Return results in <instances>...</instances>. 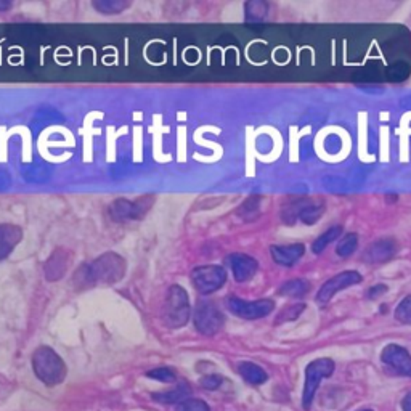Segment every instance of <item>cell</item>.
I'll list each match as a JSON object with an SVG mask.
<instances>
[{"mask_svg": "<svg viewBox=\"0 0 411 411\" xmlns=\"http://www.w3.org/2000/svg\"><path fill=\"white\" fill-rule=\"evenodd\" d=\"M126 275V260L116 252H107L90 264H85L74 275V283L79 288L95 285H114Z\"/></svg>", "mask_w": 411, "mask_h": 411, "instance_id": "1", "label": "cell"}, {"mask_svg": "<svg viewBox=\"0 0 411 411\" xmlns=\"http://www.w3.org/2000/svg\"><path fill=\"white\" fill-rule=\"evenodd\" d=\"M32 370H34L37 379L49 387L61 384L66 377L65 362L61 360V357L54 348L47 346H42L34 352V355H32Z\"/></svg>", "mask_w": 411, "mask_h": 411, "instance_id": "2", "label": "cell"}, {"mask_svg": "<svg viewBox=\"0 0 411 411\" xmlns=\"http://www.w3.org/2000/svg\"><path fill=\"white\" fill-rule=\"evenodd\" d=\"M190 318V302L186 291L179 285L170 286L167 291L166 305H164V320L169 328L185 326Z\"/></svg>", "mask_w": 411, "mask_h": 411, "instance_id": "3", "label": "cell"}, {"mask_svg": "<svg viewBox=\"0 0 411 411\" xmlns=\"http://www.w3.org/2000/svg\"><path fill=\"white\" fill-rule=\"evenodd\" d=\"M153 203H155L153 196H142V198L135 201L118 199L109 206V217H111L114 222L135 221V219H142L150 211Z\"/></svg>", "mask_w": 411, "mask_h": 411, "instance_id": "4", "label": "cell"}, {"mask_svg": "<svg viewBox=\"0 0 411 411\" xmlns=\"http://www.w3.org/2000/svg\"><path fill=\"white\" fill-rule=\"evenodd\" d=\"M334 371V365L329 358H320V360H315L310 363L307 368V375H305V386H304V394H302V406L304 410L312 408V401L315 397V392H317L320 381L324 379V377L331 376Z\"/></svg>", "mask_w": 411, "mask_h": 411, "instance_id": "5", "label": "cell"}, {"mask_svg": "<svg viewBox=\"0 0 411 411\" xmlns=\"http://www.w3.org/2000/svg\"><path fill=\"white\" fill-rule=\"evenodd\" d=\"M227 280V274L219 265H204L198 267L191 274V281L195 288L203 294H211L214 291L221 289Z\"/></svg>", "mask_w": 411, "mask_h": 411, "instance_id": "6", "label": "cell"}, {"mask_svg": "<svg viewBox=\"0 0 411 411\" xmlns=\"http://www.w3.org/2000/svg\"><path fill=\"white\" fill-rule=\"evenodd\" d=\"M195 326L204 336H212L216 334L223 324V315L216 305L211 302L201 300L196 305L195 310Z\"/></svg>", "mask_w": 411, "mask_h": 411, "instance_id": "7", "label": "cell"}, {"mask_svg": "<svg viewBox=\"0 0 411 411\" xmlns=\"http://www.w3.org/2000/svg\"><path fill=\"white\" fill-rule=\"evenodd\" d=\"M228 309L238 317L252 320L264 317L274 309V304L270 300H259V302H245V300L232 298L228 299Z\"/></svg>", "mask_w": 411, "mask_h": 411, "instance_id": "8", "label": "cell"}, {"mask_svg": "<svg viewBox=\"0 0 411 411\" xmlns=\"http://www.w3.org/2000/svg\"><path fill=\"white\" fill-rule=\"evenodd\" d=\"M23 238V230L12 223H2L0 225V260L12 254L18 243Z\"/></svg>", "mask_w": 411, "mask_h": 411, "instance_id": "9", "label": "cell"}, {"mask_svg": "<svg viewBox=\"0 0 411 411\" xmlns=\"http://www.w3.org/2000/svg\"><path fill=\"white\" fill-rule=\"evenodd\" d=\"M230 265L233 270V275L238 281H246L252 278V275L256 274L257 270V264L254 259L251 257L243 256V254H236L230 257Z\"/></svg>", "mask_w": 411, "mask_h": 411, "instance_id": "10", "label": "cell"}, {"mask_svg": "<svg viewBox=\"0 0 411 411\" xmlns=\"http://www.w3.org/2000/svg\"><path fill=\"white\" fill-rule=\"evenodd\" d=\"M382 358H384V362L394 365L397 370H399L400 373H403V375H411V360H410V357L406 355V352L401 351V348L390 346L384 352Z\"/></svg>", "mask_w": 411, "mask_h": 411, "instance_id": "11", "label": "cell"}, {"mask_svg": "<svg viewBox=\"0 0 411 411\" xmlns=\"http://www.w3.org/2000/svg\"><path fill=\"white\" fill-rule=\"evenodd\" d=\"M190 395H191V387L188 384H179L172 390L153 394V399L156 401H161V403H179V401L181 403V401L188 400Z\"/></svg>", "mask_w": 411, "mask_h": 411, "instance_id": "12", "label": "cell"}, {"mask_svg": "<svg viewBox=\"0 0 411 411\" xmlns=\"http://www.w3.org/2000/svg\"><path fill=\"white\" fill-rule=\"evenodd\" d=\"M238 371H240L243 379H245L246 382H249V384H252V386H260L267 381V373L262 370L260 366L254 365V363H249V362L240 363Z\"/></svg>", "mask_w": 411, "mask_h": 411, "instance_id": "13", "label": "cell"}, {"mask_svg": "<svg viewBox=\"0 0 411 411\" xmlns=\"http://www.w3.org/2000/svg\"><path fill=\"white\" fill-rule=\"evenodd\" d=\"M357 280H358V276H357V275H353V274L337 276L336 280L329 281V283L323 288V291H320V299H323V300H324V299L331 298V296H333L334 293H336L337 289H341V288H344V286L351 285V283H353V281H357Z\"/></svg>", "mask_w": 411, "mask_h": 411, "instance_id": "14", "label": "cell"}, {"mask_svg": "<svg viewBox=\"0 0 411 411\" xmlns=\"http://www.w3.org/2000/svg\"><path fill=\"white\" fill-rule=\"evenodd\" d=\"M66 267H68V259L61 256L60 252H58V256L54 254V256L50 257V260L47 262V265H45V275H47V278H49V276L52 275V271H55L54 280L61 278V276L65 275Z\"/></svg>", "mask_w": 411, "mask_h": 411, "instance_id": "15", "label": "cell"}, {"mask_svg": "<svg viewBox=\"0 0 411 411\" xmlns=\"http://www.w3.org/2000/svg\"><path fill=\"white\" fill-rule=\"evenodd\" d=\"M93 7L104 15H116V13L126 10L129 2H121V0H102V2H93Z\"/></svg>", "mask_w": 411, "mask_h": 411, "instance_id": "16", "label": "cell"}, {"mask_svg": "<svg viewBox=\"0 0 411 411\" xmlns=\"http://www.w3.org/2000/svg\"><path fill=\"white\" fill-rule=\"evenodd\" d=\"M274 256L275 260L281 262V264H293L294 260L299 259L300 249L296 251L294 247H291V249H286V247H274Z\"/></svg>", "mask_w": 411, "mask_h": 411, "instance_id": "17", "label": "cell"}, {"mask_svg": "<svg viewBox=\"0 0 411 411\" xmlns=\"http://www.w3.org/2000/svg\"><path fill=\"white\" fill-rule=\"evenodd\" d=\"M148 377H151V379H156V381H161V382H172L175 381V371L170 370V368H156V370H151L146 373Z\"/></svg>", "mask_w": 411, "mask_h": 411, "instance_id": "18", "label": "cell"}, {"mask_svg": "<svg viewBox=\"0 0 411 411\" xmlns=\"http://www.w3.org/2000/svg\"><path fill=\"white\" fill-rule=\"evenodd\" d=\"M177 411H211V410H209V406L206 401L190 399V400H185V401H181V403H179V406H177Z\"/></svg>", "mask_w": 411, "mask_h": 411, "instance_id": "19", "label": "cell"}, {"mask_svg": "<svg viewBox=\"0 0 411 411\" xmlns=\"http://www.w3.org/2000/svg\"><path fill=\"white\" fill-rule=\"evenodd\" d=\"M222 384V377L217 376V375H209V376H204L203 379H201V386L204 387V389L208 390H216L219 389V386Z\"/></svg>", "mask_w": 411, "mask_h": 411, "instance_id": "20", "label": "cell"}, {"mask_svg": "<svg viewBox=\"0 0 411 411\" xmlns=\"http://www.w3.org/2000/svg\"><path fill=\"white\" fill-rule=\"evenodd\" d=\"M408 13H411V2L405 3V5L401 7L399 12H397V15L392 16V20H394V21H403L405 18L408 16Z\"/></svg>", "mask_w": 411, "mask_h": 411, "instance_id": "21", "label": "cell"}, {"mask_svg": "<svg viewBox=\"0 0 411 411\" xmlns=\"http://www.w3.org/2000/svg\"><path fill=\"white\" fill-rule=\"evenodd\" d=\"M397 317H399L400 320H403V322L406 323H411V302H408V305H403L399 312H397Z\"/></svg>", "mask_w": 411, "mask_h": 411, "instance_id": "22", "label": "cell"}, {"mask_svg": "<svg viewBox=\"0 0 411 411\" xmlns=\"http://www.w3.org/2000/svg\"><path fill=\"white\" fill-rule=\"evenodd\" d=\"M401 408H403V411H411V392L401 401Z\"/></svg>", "mask_w": 411, "mask_h": 411, "instance_id": "23", "label": "cell"}, {"mask_svg": "<svg viewBox=\"0 0 411 411\" xmlns=\"http://www.w3.org/2000/svg\"><path fill=\"white\" fill-rule=\"evenodd\" d=\"M10 8V2H0V10H7Z\"/></svg>", "mask_w": 411, "mask_h": 411, "instance_id": "24", "label": "cell"}, {"mask_svg": "<svg viewBox=\"0 0 411 411\" xmlns=\"http://www.w3.org/2000/svg\"><path fill=\"white\" fill-rule=\"evenodd\" d=\"M362 411H373V410H362Z\"/></svg>", "mask_w": 411, "mask_h": 411, "instance_id": "25", "label": "cell"}]
</instances>
